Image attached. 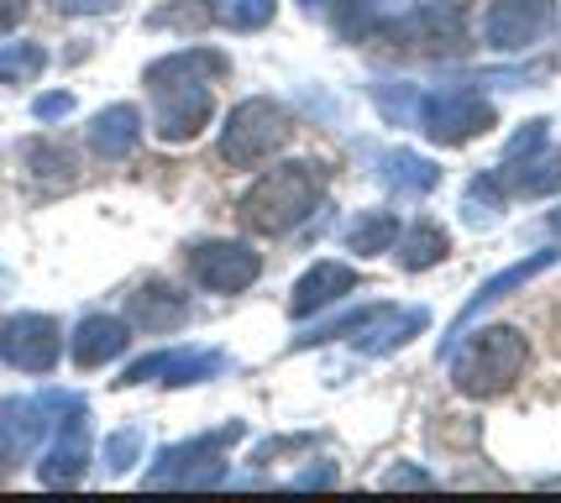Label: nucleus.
I'll return each instance as SVG.
<instances>
[{
	"label": "nucleus",
	"instance_id": "21",
	"mask_svg": "<svg viewBox=\"0 0 561 503\" xmlns=\"http://www.w3.org/2000/svg\"><path fill=\"white\" fill-rule=\"evenodd\" d=\"M393 241H399V220H393V210H363V216L346 220V247L363 252V258L389 252Z\"/></svg>",
	"mask_w": 561,
	"mask_h": 503
},
{
	"label": "nucleus",
	"instance_id": "13",
	"mask_svg": "<svg viewBox=\"0 0 561 503\" xmlns=\"http://www.w3.org/2000/svg\"><path fill=\"white\" fill-rule=\"evenodd\" d=\"M226 367V352H152V357L131 362L116 384L122 388H137V384H169V388H190V384H205L216 378Z\"/></svg>",
	"mask_w": 561,
	"mask_h": 503
},
{
	"label": "nucleus",
	"instance_id": "8",
	"mask_svg": "<svg viewBox=\"0 0 561 503\" xmlns=\"http://www.w3.org/2000/svg\"><path fill=\"white\" fill-rule=\"evenodd\" d=\"M389 37L410 53H431V58H446V53H462L467 43V16L457 0H420L404 22L389 26Z\"/></svg>",
	"mask_w": 561,
	"mask_h": 503
},
{
	"label": "nucleus",
	"instance_id": "30",
	"mask_svg": "<svg viewBox=\"0 0 561 503\" xmlns=\"http://www.w3.org/2000/svg\"><path fill=\"white\" fill-rule=\"evenodd\" d=\"M325 482H336V467H331V461H320V467H310V472H299L294 488H325Z\"/></svg>",
	"mask_w": 561,
	"mask_h": 503
},
{
	"label": "nucleus",
	"instance_id": "15",
	"mask_svg": "<svg viewBox=\"0 0 561 503\" xmlns=\"http://www.w3.org/2000/svg\"><path fill=\"white\" fill-rule=\"evenodd\" d=\"M126 341H131V325L116 320V315H90L79 320V331L69 335V352L79 367H105L111 357H122Z\"/></svg>",
	"mask_w": 561,
	"mask_h": 503
},
{
	"label": "nucleus",
	"instance_id": "9",
	"mask_svg": "<svg viewBox=\"0 0 561 503\" xmlns=\"http://www.w3.org/2000/svg\"><path fill=\"white\" fill-rule=\"evenodd\" d=\"M64 357V331L48 315H5L0 320V362L16 373H53Z\"/></svg>",
	"mask_w": 561,
	"mask_h": 503
},
{
	"label": "nucleus",
	"instance_id": "11",
	"mask_svg": "<svg viewBox=\"0 0 561 503\" xmlns=\"http://www.w3.org/2000/svg\"><path fill=\"white\" fill-rule=\"evenodd\" d=\"M84 467H90V414H84V399H73L64 409V420H53V441L43 451L37 478L48 488H69V482L84 478Z\"/></svg>",
	"mask_w": 561,
	"mask_h": 503
},
{
	"label": "nucleus",
	"instance_id": "20",
	"mask_svg": "<svg viewBox=\"0 0 561 503\" xmlns=\"http://www.w3.org/2000/svg\"><path fill=\"white\" fill-rule=\"evenodd\" d=\"M504 190H514V194H561V147L557 152L540 147L530 163L504 168Z\"/></svg>",
	"mask_w": 561,
	"mask_h": 503
},
{
	"label": "nucleus",
	"instance_id": "10",
	"mask_svg": "<svg viewBox=\"0 0 561 503\" xmlns=\"http://www.w3.org/2000/svg\"><path fill=\"white\" fill-rule=\"evenodd\" d=\"M190 273H195L199 288L210 294H242V288L257 284L263 273V258L247 247V241H195L190 247Z\"/></svg>",
	"mask_w": 561,
	"mask_h": 503
},
{
	"label": "nucleus",
	"instance_id": "4",
	"mask_svg": "<svg viewBox=\"0 0 561 503\" xmlns=\"http://www.w3.org/2000/svg\"><path fill=\"white\" fill-rule=\"evenodd\" d=\"M289 132H294L289 111H284L278 100H263V95L242 100V105L226 116V126H220V158L231 168H252L289 142Z\"/></svg>",
	"mask_w": 561,
	"mask_h": 503
},
{
	"label": "nucleus",
	"instance_id": "27",
	"mask_svg": "<svg viewBox=\"0 0 561 503\" xmlns=\"http://www.w3.org/2000/svg\"><path fill=\"white\" fill-rule=\"evenodd\" d=\"M58 16H105V11H116L122 0H48Z\"/></svg>",
	"mask_w": 561,
	"mask_h": 503
},
{
	"label": "nucleus",
	"instance_id": "16",
	"mask_svg": "<svg viewBox=\"0 0 561 503\" xmlns=\"http://www.w3.org/2000/svg\"><path fill=\"white\" fill-rule=\"evenodd\" d=\"M352 288H357V273L346 263H316L299 284H294L289 315H299V320H305V315H320L325 305H336L342 294H352Z\"/></svg>",
	"mask_w": 561,
	"mask_h": 503
},
{
	"label": "nucleus",
	"instance_id": "23",
	"mask_svg": "<svg viewBox=\"0 0 561 503\" xmlns=\"http://www.w3.org/2000/svg\"><path fill=\"white\" fill-rule=\"evenodd\" d=\"M210 16L231 32H263L273 22V0H210Z\"/></svg>",
	"mask_w": 561,
	"mask_h": 503
},
{
	"label": "nucleus",
	"instance_id": "22",
	"mask_svg": "<svg viewBox=\"0 0 561 503\" xmlns=\"http://www.w3.org/2000/svg\"><path fill=\"white\" fill-rule=\"evenodd\" d=\"M451 252V241H446V231H440L436 220H415L404 237H399V263L410 267V273H420V267L440 263Z\"/></svg>",
	"mask_w": 561,
	"mask_h": 503
},
{
	"label": "nucleus",
	"instance_id": "25",
	"mask_svg": "<svg viewBox=\"0 0 561 503\" xmlns=\"http://www.w3.org/2000/svg\"><path fill=\"white\" fill-rule=\"evenodd\" d=\"M540 147H546V121H525V126H519V132L510 137V147H504V168L530 163Z\"/></svg>",
	"mask_w": 561,
	"mask_h": 503
},
{
	"label": "nucleus",
	"instance_id": "17",
	"mask_svg": "<svg viewBox=\"0 0 561 503\" xmlns=\"http://www.w3.org/2000/svg\"><path fill=\"white\" fill-rule=\"evenodd\" d=\"M551 263H557V252H530L525 263L504 267V273H493L489 284H483V288H478V294H472V299H467V305H462V315H457V325H451V335H462V331H467V320H472V315H478V310H489V305H499L504 294H514V288H519V284H530V278H536V273H546V267H551Z\"/></svg>",
	"mask_w": 561,
	"mask_h": 503
},
{
	"label": "nucleus",
	"instance_id": "7",
	"mask_svg": "<svg viewBox=\"0 0 561 503\" xmlns=\"http://www.w3.org/2000/svg\"><path fill=\"white\" fill-rule=\"evenodd\" d=\"M79 393H37V399H5L0 404V467H16L37 451L53 431V414H64Z\"/></svg>",
	"mask_w": 561,
	"mask_h": 503
},
{
	"label": "nucleus",
	"instance_id": "26",
	"mask_svg": "<svg viewBox=\"0 0 561 503\" xmlns=\"http://www.w3.org/2000/svg\"><path fill=\"white\" fill-rule=\"evenodd\" d=\"M142 456V431H116L105 441V472H126Z\"/></svg>",
	"mask_w": 561,
	"mask_h": 503
},
{
	"label": "nucleus",
	"instance_id": "32",
	"mask_svg": "<svg viewBox=\"0 0 561 503\" xmlns=\"http://www.w3.org/2000/svg\"><path fill=\"white\" fill-rule=\"evenodd\" d=\"M551 231H557V237H561V210H551Z\"/></svg>",
	"mask_w": 561,
	"mask_h": 503
},
{
	"label": "nucleus",
	"instance_id": "1",
	"mask_svg": "<svg viewBox=\"0 0 561 503\" xmlns=\"http://www.w3.org/2000/svg\"><path fill=\"white\" fill-rule=\"evenodd\" d=\"M231 69L216 48H184L158 64H147V90H152V132L163 142H195L216 116L210 84Z\"/></svg>",
	"mask_w": 561,
	"mask_h": 503
},
{
	"label": "nucleus",
	"instance_id": "18",
	"mask_svg": "<svg viewBox=\"0 0 561 503\" xmlns=\"http://www.w3.org/2000/svg\"><path fill=\"white\" fill-rule=\"evenodd\" d=\"M131 325H142V331H173L184 315H190V305H184V294L173 284H163V278H152V284H142L137 294H131Z\"/></svg>",
	"mask_w": 561,
	"mask_h": 503
},
{
	"label": "nucleus",
	"instance_id": "2",
	"mask_svg": "<svg viewBox=\"0 0 561 503\" xmlns=\"http://www.w3.org/2000/svg\"><path fill=\"white\" fill-rule=\"evenodd\" d=\"M320 194H325V173L316 163H305V158L278 163L242 194V226L257 237H284L316 210Z\"/></svg>",
	"mask_w": 561,
	"mask_h": 503
},
{
	"label": "nucleus",
	"instance_id": "29",
	"mask_svg": "<svg viewBox=\"0 0 561 503\" xmlns=\"http://www.w3.org/2000/svg\"><path fill=\"white\" fill-rule=\"evenodd\" d=\"M383 488H431V478L415 472V467H389V472H383Z\"/></svg>",
	"mask_w": 561,
	"mask_h": 503
},
{
	"label": "nucleus",
	"instance_id": "6",
	"mask_svg": "<svg viewBox=\"0 0 561 503\" xmlns=\"http://www.w3.org/2000/svg\"><path fill=\"white\" fill-rule=\"evenodd\" d=\"M410 126L440 147H462L493 126V105L483 95H472V90H431V95L415 100V121Z\"/></svg>",
	"mask_w": 561,
	"mask_h": 503
},
{
	"label": "nucleus",
	"instance_id": "33",
	"mask_svg": "<svg viewBox=\"0 0 561 503\" xmlns=\"http://www.w3.org/2000/svg\"><path fill=\"white\" fill-rule=\"evenodd\" d=\"M299 5H325V0H299Z\"/></svg>",
	"mask_w": 561,
	"mask_h": 503
},
{
	"label": "nucleus",
	"instance_id": "5",
	"mask_svg": "<svg viewBox=\"0 0 561 503\" xmlns=\"http://www.w3.org/2000/svg\"><path fill=\"white\" fill-rule=\"evenodd\" d=\"M242 441V425H226V431H210V435H195L184 446H163L158 461L147 467V488H216L226 482V446Z\"/></svg>",
	"mask_w": 561,
	"mask_h": 503
},
{
	"label": "nucleus",
	"instance_id": "3",
	"mask_svg": "<svg viewBox=\"0 0 561 503\" xmlns=\"http://www.w3.org/2000/svg\"><path fill=\"white\" fill-rule=\"evenodd\" d=\"M525 362H530V346L514 325H483L451 352V384L467 399H493V393L514 388Z\"/></svg>",
	"mask_w": 561,
	"mask_h": 503
},
{
	"label": "nucleus",
	"instance_id": "14",
	"mask_svg": "<svg viewBox=\"0 0 561 503\" xmlns=\"http://www.w3.org/2000/svg\"><path fill=\"white\" fill-rule=\"evenodd\" d=\"M137 142H142V116H137V105H105V111L90 121V152L105 158V163L131 158Z\"/></svg>",
	"mask_w": 561,
	"mask_h": 503
},
{
	"label": "nucleus",
	"instance_id": "19",
	"mask_svg": "<svg viewBox=\"0 0 561 503\" xmlns=\"http://www.w3.org/2000/svg\"><path fill=\"white\" fill-rule=\"evenodd\" d=\"M383 184L399 194H431L440 184V168L431 158L410 152V147H393L389 158H383Z\"/></svg>",
	"mask_w": 561,
	"mask_h": 503
},
{
	"label": "nucleus",
	"instance_id": "28",
	"mask_svg": "<svg viewBox=\"0 0 561 503\" xmlns=\"http://www.w3.org/2000/svg\"><path fill=\"white\" fill-rule=\"evenodd\" d=\"M73 111V95H64V90H58V95H37L32 100V116L37 121H58V116H69Z\"/></svg>",
	"mask_w": 561,
	"mask_h": 503
},
{
	"label": "nucleus",
	"instance_id": "31",
	"mask_svg": "<svg viewBox=\"0 0 561 503\" xmlns=\"http://www.w3.org/2000/svg\"><path fill=\"white\" fill-rule=\"evenodd\" d=\"M22 22H26V0H0V32H11Z\"/></svg>",
	"mask_w": 561,
	"mask_h": 503
},
{
	"label": "nucleus",
	"instance_id": "12",
	"mask_svg": "<svg viewBox=\"0 0 561 503\" xmlns=\"http://www.w3.org/2000/svg\"><path fill=\"white\" fill-rule=\"evenodd\" d=\"M551 16H557V0H493L483 32L499 53H519L546 37Z\"/></svg>",
	"mask_w": 561,
	"mask_h": 503
},
{
	"label": "nucleus",
	"instance_id": "24",
	"mask_svg": "<svg viewBox=\"0 0 561 503\" xmlns=\"http://www.w3.org/2000/svg\"><path fill=\"white\" fill-rule=\"evenodd\" d=\"M43 69H48V53L37 48V43H5L0 48V84H26V79H37Z\"/></svg>",
	"mask_w": 561,
	"mask_h": 503
}]
</instances>
